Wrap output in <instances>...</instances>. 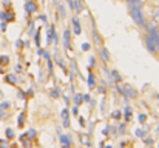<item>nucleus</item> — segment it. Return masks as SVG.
I'll list each match as a JSON object with an SVG mask.
<instances>
[{
  "mask_svg": "<svg viewBox=\"0 0 159 148\" xmlns=\"http://www.w3.org/2000/svg\"><path fill=\"white\" fill-rule=\"evenodd\" d=\"M101 57H102V60L104 62H108L110 60V54H108V51H107V48H104V47H101Z\"/></svg>",
  "mask_w": 159,
  "mask_h": 148,
  "instance_id": "obj_9",
  "label": "nucleus"
},
{
  "mask_svg": "<svg viewBox=\"0 0 159 148\" xmlns=\"http://www.w3.org/2000/svg\"><path fill=\"white\" fill-rule=\"evenodd\" d=\"M82 49L84 51H88L90 49V43H82Z\"/></svg>",
  "mask_w": 159,
  "mask_h": 148,
  "instance_id": "obj_22",
  "label": "nucleus"
},
{
  "mask_svg": "<svg viewBox=\"0 0 159 148\" xmlns=\"http://www.w3.org/2000/svg\"><path fill=\"white\" fill-rule=\"evenodd\" d=\"M113 74H114V79H116V80H120V77H119V74H117L116 71H113Z\"/></svg>",
  "mask_w": 159,
  "mask_h": 148,
  "instance_id": "obj_23",
  "label": "nucleus"
},
{
  "mask_svg": "<svg viewBox=\"0 0 159 148\" xmlns=\"http://www.w3.org/2000/svg\"><path fill=\"white\" fill-rule=\"evenodd\" d=\"M74 102H76V105H80V103H82V96L77 94V96L74 97Z\"/></svg>",
  "mask_w": 159,
  "mask_h": 148,
  "instance_id": "obj_17",
  "label": "nucleus"
},
{
  "mask_svg": "<svg viewBox=\"0 0 159 148\" xmlns=\"http://www.w3.org/2000/svg\"><path fill=\"white\" fill-rule=\"evenodd\" d=\"M6 25H8V23H6V22L3 20V22L0 23V29H2V31H6Z\"/></svg>",
  "mask_w": 159,
  "mask_h": 148,
  "instance_id": "obj_18",
  "label": "nucleus"
},
{
  "mask_svg": "<svg viewBox=\"0 0 159 148\" xmlns=\"http://www.w3.org/2000/svg\"><path fill=\"white\" fill-rule=\"evenodd\" d=\"M6 137H8V139H12V137H14V133H12V130H9V128L6 130Z\"/></svg>",
  "mask_w": 159,
  "mask_h": 148,
  "instance_id": "obj_15",
  "label": "nucleus"
},
{
  "mask_svg": "<svg viewBox=\"0 0 159 148\" xmlns=\"http://www.w3.org/2000/svg\"><path fill=\"white\" fill-rule=\"evenodd\" d=\"M136 134H138V136H144V131H142V130H138Z\"/></svg>",
  "mask_w": 159,
  "mask_h": 148,
  "instance_id": "obj_24",
  "label": "nucleus"
},
{
  "mask_svg": "<svg viewBox=\"0 0 159 148\" xmlns=\"http://www.w3.org/2000/svg\"><path fill=\"white\" fill-rule=\"evenodd\" d=\"M93 39H94V42H96L98 45H101V47H102L104 40H102V37H101V34L98 33V29H96V28H93Z\"/></svg>",
  "mask_w": 159,
  "mask_h": 148,
  "instance_id": "obj_8",
  "label": "nucleus"
},
{
  "mask_svg": "<svg viewBox=\"0 0 159 148\" xmlns=\"http://www.w3.org/2000/svg\"><path fill=\"white\" fill-rule=\"evenodd\" d=\"M90 87L94 88V77H93V74H90Z\"/></svg>",
  "mask_w": 159,
  "mask_h": 148,
  "instance_id": "obj_20",
  "label": "nucleus"
},
{
  "mask_svg": "<svg viewBox=\"0 0 159 148\" xmlns=\"http://www.w3.org/2000/svg\"><path fill=\"white\" fill-rule=\"evenodd\" d=\"M158 148H159V145H158Z\"/></svg>",
  "mask_w": 159,
  "mask_h": 148,
  "instance_id": "obj_28",
  "label": "nucleus"
},
{
  "mask_svg": "<svg viewBox=\"0 0 159 148\" xmlns=\"http://www.w3.org/2000/svg\"><path fill=\"white\" fill-rule=\"evenodd\" d=\"M145 48L148 49L150 52H153V54L159 52V43L152 37V36H150V34L145 36Z\"/></svg>",
  "mask_w": 159,
  "mask_h": 148,
  "instance_id": "obj_2",
  "label": "nucleus"
},
{
  "mask_svg": "<svg viewBox=\"0 0 159 148\" xmlns=\"http://www.w3.org/2000/svg\"><path fill=\"white\" fill-rule=\"evenodd\" d=\"M148 34L159 43V28L158 26H148Z\"/></svg>",
  "mask_w": 159,
  "mask_h": 148,
  "instance_id": "obj_5",
  "label": "nucleus"
},
{
  "mask_svg": "<svg viewBox=\"0 0 159 148\" xmlns=\"http://www.w3.org/2000/svg\"><path fill=\"white\" fill-rule=\"evenodd\" d=\"M62 117H63V120H65V123H63V125H65V127H70V120H68V111H66V110H63V111H62Z\"/></svg>",
  "mask_w": 159,
  "mask_h": 148,
  "instance_id": "obj_12",
  "label": "nucleus"
},
{
  "mask_svg": "<svg viewBox=\"0 0 159 148\" xmlns=\"http://www.w3.org/2000/svg\"><path fill=\"white\" fill-rule=\"evenodd\" d=\"M152 20H153V25L159 28V6L152 8Z\"/></svg>",
  "mask_w": 159,
  "mask_h": 148,
  "instance_id": "obj_4",
  "label": "nucleus"
},
{
  "mask_svg": "<svg viewBox=\"0 0 159 148\" xmlns=\"http://www.w3.org/2000/svg\"><path fill=\"white\" fill-rule=\"evenodd\" d=\"M128 8H142L144 6V2L142 0H125Z\"/></svg>",
  "mask_w": 159,
  "mask_h": 148,
  "instance_id": "obj_7",
  "label": "nucleus"
},
{
  "mask_svg": "<svg viewBox=\"0 0 159 148\" xmlns=\"http://www.w3.org/2000/svg\"><path fill=\"white\" fill-rule=\"evenodd\" d=\"M63 42H65V47L70 48V29H65V33H63Z\"/></svg>",
  "mask_w": 159,
  "mask_h": 148,
  "instance_id": "obj_10",
  "label": "nucleus"
},
{
  "mask_svg": "<svg viewBox=\"0 0 159 148\" xmlns=\"http://www.w3.org/2000/svg\"><path fill=\"white\" fill-rule=\"evenodd\" d=\"M9 106V103L8 102H5V103H2V108H8Z\"/></svg>",
  "mask_w": 159,
  "mask_h": 148,
  "instance_id": "obj_26",
  "label": "nucleus"
},
{
  "mask_svg": "<svg viewBox=\"0 0 159 148\" xmlns=\"http://www.w3.org/2000/svg\"><path fill=\"white\" fill-rule=\"evenodd\" d=\"M128 9H130V16H131L133 22H134L138 26H141V28L147 26V23H145V16H144V12H142V8H128Z\"/></svg>",
  "mask_w": 159,
  "mask_h": 148,
  "instance_id": "obj_1",
  "label": "nucleus"
},
{
  "mask_svg": "<svg viewBox=\"0 0 159 148\" xmlns=\"http://www.w3.org/2000/svg\"><path fill=\"white\" fill-rule=\"evenodd\" d=\"M60 141H62V144H65V145H70V144H71V141H68L65 136H60Z\"/></svg>",
  "mask_w": 159,
  "mask_h": 148,
  "instance_id": "obj_16",
  "label": "nucleus"
},
{
  "mask_svg": "<svg viewBox=\"0 0 159 148\" xmlns=\"http://www.w3.org/2000/svg\"><path fill=\"white\" fill-rule=\"evenodd\" d=\"M25 11H26L28 14H34V12L37 11V3H36L34 0H26V3H25Z\"/></svg>",
  "mask_w": 159,
  "mask_h": 148,
  "instance_id": "obj_3",
  "label": "nucleus"
},
{
  "mask_svg": "<svg viewBox=\"0 0 159 148\" xmlns=\"http://www.w3.org/2000/svg\"><path fill=\"white\" fill-rule=\"evenodd\" d=\"M34 136H36V131L31 130V131H30V137H34Z\"/></svg>",
  "mask_w": 159,
  "mask_h": 148,
  "instance_id": "obj_25",
  "label": "nucleus"
},
{
  "mask_svg": "<svg viewBox=\"0 0 159 148\" xmlns=\"http://www.w3.org/2000/svg\"><path fill=\"white\" fill-rule=\"evenodd\" d=\"M39 36H40V31H37V33H36V43H37V47L40 45V39H39Z\"/></svg>",
  "mask_w": 159,
  "mask_h": 148,
  "instance_id": "obj_19",
  "label": "nucleus"
},
{
  "mask_svg": "<svg viewBox=\"0 0 159 148\" xmlns=\"http://www.w3.org/2000/svg\"><path fill=\"white\" fill-rule=\"evenodd\" d=\"M2 99H3V93L0 91V100H2Z\"/></svg>",
  "mask_w": 159,
  "mask_h": 148,
  "instance_id": "obj_27",
  "label": "nucleus"
},
{
  "mask_svg": "<svg viewBox=\"0 0 159 148\" xmlns=\"http://www.w3.org/2000/svg\"><path fill=\"white\" fill-rule=\"evenodd\" d=\"M125 91H127V94H128L130 97H136V96H138V93H136L130 85H125Z\"/></svg>",
  "mask_w": 159,
  "mask_h": 148,
  "instance_id": "obj_11",
  "label": "nucleus"
},
{
  "mask_svg": "<svg viewBox=\"0 0 159 148\" xmlns=\"http://www.w3.org/2000/svg\"><path fill=\"white\" fill-rule=\"evenodd\" d=\"M8 62H9V57H8V56H2V57H0V63H2V65H6Z\"/></svg>",
  "mask_w": 159,
  "mask_h": 148,
  "instance_id": "obj_14",
  "label": "nucleus"
},
{
  "mask_svg": "<svg viewBox=\"0 0 159 148\" xmlns=\"http://www.w3.org/2000/svg\"><path fill=\"white\" fill-rule=\"evenodd\" d=\"M66 5H68V8H70L71 11H76V3H74V0H66Z\"/></svg>",
  "mask_w": 159,
  "mask_h": 148,
  "instance_id": "obj_13",
  "label": "nucleus"
},
{
  "mask_svg": "<svg viewBox=\"0 0 159 148\" xmlns=\"http://www.w3.org/2000/svg\"><path fill=\"white\" fill-rule=\"evenodd\" d=\"M71 22H73V29H74V34H80L82 33V28H80V23H79V20H77V17H73L71 19Z\"/></svg>",
  "mask_w": 159,
  "mask_h": 148,
  "instance_id": "obj_6",
  "label": "nucleus"
},
{
  "mask_svg": "<svg viewBox=\"0 0 159 148\" xmlns=\"http://www.w3.org/2000/svg\"><path fill=\"white\" fill-rule=\"evenodd\" d=\"M6 80H8V82H12V83H14V82H16V77H14V76H8V77H6Z\"/></svg>",
  "mask_w": 159,
  "mask_h": 148,
  "instance_id": "obj_21",
  "label": "nucleus"
}]
</instances>
